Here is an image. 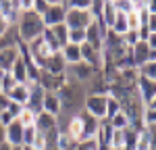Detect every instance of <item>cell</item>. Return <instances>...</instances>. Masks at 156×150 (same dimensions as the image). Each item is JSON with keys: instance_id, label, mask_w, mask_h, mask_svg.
I'll return each instance as SVG.
<instances>
[{"instance_id": "6da1fadb", "label": "cell", "mask_w": 156, "mask_h": 150, "mask_svg": "<svg viewBox=\"0 0 156 150\" xmlns=\"http://www.w3.org/2000/svg\"><path fill=\"white\" fill-rule=\"evenodd\" d=\"M15 29H17V36H19V42L21 44H29L44 34V21L42 17L36 15L34 11H27V12H21L17 23H15Z\"/></svg>"}, {"instance_id": "7a4b0ae2", "label": "cell", "mask_w": 156, "mask_h": 150, "mask_svg": "<svg viewBox=\"0 0 156 150\" xmlns=\"http://www.w3.org/2000/svg\"><path fill=\"white\" fill-rule=\"evenodd\" d=\"M56 96L60 100V112L73 111V109H81L83 106V100H85L83 90L77 86V84H69V81H65V86L56 92Z\"/></svg>"}, {"instance_id": "3957f363", "label": "cell", "mask_w": 156, "mask_h": 150, "mask_svg": "<svg viewBox=\"0 0 156 150\" xmlns=\"http://www.w3.org/2000/svg\"><path fill=\"white\" fill-rule=\"evenodd\" d=\"M106 94H87L83 100V111L94 117L98 121H102L106 117Z\"/></svg>"}, {"instance_id": "277c9868", "label": "cell", "mask_w": 156, "mask_h": 150, "mask_svg": "<svg viewBox=\"0 0 156 150\" xmlns=\"http://www.w3.org/2000/svg\"><path fill=\"white\" fill-rule=\"evenodd\" d=\"M92 15L90 11H77V9H69L65 12V25L67 29H87L92 25Z\"/></svg>"}, {"instance_id": "5b68a950", "label": "cell", "mask_w": 156, "mask_h": 150, "mask_svg": "<svg viewBox=\"0 0 156 150\" xmlns=\"http://www.w3.org/2000/svg\"><path fill=\"white\" fill-rule=\"evenodd\" d=\"M65 6H62V0H50L48 11L42 15V21H44V27H54V25L65 23Z\"/></svg>"}, {"instance_id": "8992f818", "label": "cell", "mask_w": 156, "mask_h": 150, "mask_svg": "<svg viewBox=\"0 0 156 150\" xmlns=\"http://www.w3.org/2000/svg\"><path fill=\"white\" fill-rule=\"evenodd\" d=\"M44 94L46 90L37 84H31L29 86V96H27V102H25V109L31 111L34 115H40L42 112V102H44Z\"/></svg>"}, {"instance_id": "52a82bcc", "label": "cell", "mask_w": 156, "mask_h": 150, "mask_svg": "<svg viewBox=\"0 0 156 150\" xmlns=\"http://www.w3.org/2000/svg\"><path fill=\"white\" fill-rule=\"evenodd\" d=\"M131 59H133V67H142L144 62L154 61V48H150L146 42H137L131 48Z\"/></svg>"}, {"instance_id": "ba28073f", "label": "cell", "mask_w": 156, "mask_h": 150, "mask_svg": "<svg viewBox=\"0 0 156 150\" xmlns=\"http://www.w3.org/2000/svg\"><path fill=\"white\" fill-rule=\"evenodd\" d=\"M0 15L12 27V25L17 23L19 15H21V11H19V0H0Z\"/></svg>"}, {"instance_id": "9c48e42d", "label": "cell", "mask_w": 156, "mask_h": 150, "mask_svg": "<svg viewBox=\"0 0 156 150\" xmlns=\"http://www.w3.org/2000/svg\"><path fill=\"white\" fill-rule=\"evenodd\" d=\"M4 142L11 146H23V125L17 119L4 127Z\"/></svg>"}, {"instance_id": "30bf717a", "label": "cell", "mask_w": 156, "mask_h": 150, "mask_svg": "<svg viewBox=\"0 0 156 150\" xmlns=\"http://www.w3.org/2000/svg\"><path fill=\"white\" fill-rule=\"evenodd\" d=\"M34 127H36L40 134H50V131L58 129V119L42 111L40 115H36V123H34Z\"/></svg>"}, {"instance_id": "8fae6325", "label": "cell", "mask_w": 156, "mask_h": 150, "mask_svg": "<svg viewBox=\"0 0 156 150\" xmlns=\"http://www.w3.org/2000/svg\"><path fill=\"white\" fill-rule=\"evenodd\" d=\"M42 111L58 119V115H60V100H58V96H56V92H46V94H44Z\"/></svg>"}, {"instance_id": "7c38bea8", "label": "cell", "mask_w": 156, "mask_h": 150, "mask_svg": "<svg viewBox=\"0 0 156 150\" xmlns=\"http://www.w3.org/2000/svg\"><path fill=\"white\" fill-rule=\"evenodd\" d=\"M69 69H71L73 77H75L77 81H90V79H94V75H96V69H94V67H90V65H85V62L71 65Z\"/></svg>"}, {"instance_id": "4fadbf2b", "label": "cell", "mask_w": 156, "mask_h": 150, "mask_svg": "<svg viewBox=\"0 0 156 150\" xmlns=\"http://www.w3.org/2000/svg\"><path fill=\"white\" fill-rule=\"evenodd\" d=\"M65 69H67V65H65V61H62L60 52H54L48 61H46V65H44V69H42V71L52 73V75H65Z\"/></svg>"}, {"instance_id": "5bb4252c", "label": "cell", "mask_w": 156, "mask_h": 150, "mask_svg": "<svg viewBox=\"0 0 156 150\" xmlns=\"http://www.w3.org/2000/svg\"><path fill=\"white\" fill-rule=\"evenodd\" d=\"M60 56H62V61H65L67 67L77 65V62H81V48L79 46H73V44H67L65 48L60 50Z\"/></svg>"}, {"instance_id": "9a60e30c", "label": "cell", "mask_w": 156, "mask_h": 150, "mask_svg": "<svg viewBox=\"0 0 156 150\" xmlns=\"http://www.w3.org/2000/svg\"><path fill=\"white\" fill-rule=\"evenodd\" d=\"M19 59V48H6L0 50V71H11L15 61Z\"/></svg>"}, {"instance_id": "2e32d148", "label": "cell", "mask_w": 156, "mask_h": 150, "mask_svg": "<svg viewBox=\"0 0 156 150\" xmlns=\"http://www.w3.org/2000/svg\"><path fill=\"white\" fill-rule=\"evenodd\" d=\"M27 96H29V86H27V84H17V86L9 92V100H11V102H17V104H21V106H25Z\"/></svg>"}, {"instance_id": "e0dca14e", "label": "cell", "mask_w": 156, "mask_h": 150, "mask_svg": "<svg viewBox=\"0 0 156 150\" xmlns=\"http://www.w3.org/2000/svg\"><path fill=\"white\" fill-rule=\"evenodd\" d=\"M115 17H117V9L112 6V0H104L102 2V15H100V19H102V23L106 25V29L112 27Z\"/></svg>"}, {"instance_id": "ac0fdd59", "label": "cell", "mask_w": 156, "mask_h": 150, "mask_svg": "<svg viewBox=\"0 0 156 150\" xmlns=\"http://www.w3.org/2000/svg\"><path fill=\"white\" fill-rule=\"evenodd\" d=\"M9 73L15 77V81H17V84H27V65L23 62L21 56L15 61V65H12V69L9 71ZM27 86H29V84H27Z\"/></svg>"}, {"instance_id": "d6986e66", "label": "cell", "mask_w": 156, "mask_h": 150, "mask_svg": "<svg viewBox=\"0 0 156 150\" xmlns=\"http://www.w3.org/2000/svg\"><path fill=\"white\" fill-rule=\"evenodd\" d=\"M50 31H52V36H54V40L58 42L60 50L65 48L69 42H67V38H69V29H67V25L60 23V25H54V27H50Z\"/></svg>"}, {"instance_id": "ffe728a7", "label": "cell", "mask_w": 156, "mask_h": 150, "mask_svg": "<svg viewBox=\"0 0 156 150\" xmlns=\"http://www.w3.org/2000/svg\"><path fill=\"white\" fill-rule=\"evenodd\" d=\"M137 77L154 81V79H156V62L154 61H148V62H144L142 67H137Z\"/></svg>"}, {"instance_id": "44dd1931", "label": "cell", "mask_w": 156, "mask_h": 150, "mask_svg": "<svg viewBox=\"0 0 156 150\" xmlns=\"http://www.w3.org/2000/svg\"><path fill=\"white\" fill-rule=\"evenodd\" d=\"M67 42L73 44V46H81V44H85V29H69Z\"/></svg>"}, {"instance_id": "7402d4cb", "label": "cell", "mask_w": 156, "mask_h": 150, "mask_svg": "<svg viewBox=\"0 0 156 150\" xmlns=\"http://www.w3.org/2000/svg\"><path fill=\"white\" fill-rule=\"evenodd\" d=\"M42 40H44V44L48 46V50L54 54V52H60V46H58V42L54 40V36H52V31H50L48 27L44 29V34H42Z\"/></svg>"}, {"instance_id": "603a6c76", "label": "cell", "mask_w": 156, "mask_h": 150, "mask_svg": "<svg viewBox=\"0 0 156 150\" xmlns=\"http://www.w3.org/2000/svg\"><path fill=\"white\" fill-rule=\"evenodd\" d=\"M117 112H121L119 100L112 98V96H108V98H106V117H104V119H106V121H110V119H112Z\"/></svg>"}, {"instance_id": "cb8c5ba5", "label": "cell", "mask_w": 156, "mask_h": 150, "mask_svg": "<svg viewBox=\"0 0 156 150\" xmlns=\"http://www.w3.org/2000/svg\"><path fill=\"white\" fill-rule=\"evenodd\" d=\"M108 123H110V127H112V129H127V127H129V119H127L123 112H117V115H115Z\"/></svg>"}, {"instance_id": "d4e9b609", "label": "cell", "mask_w": 156, "mask_h": 150, "mask_svg": "<svg viewBox=\"0 0 156 150\" xmlns=\"http://www.w3.org/2000/svg\"><path fill=\"white\" fill-rule=\"evenodd\" d=\"M15 86H17V81H15V77H12V75L9 73V71H6V73L2 75V84H0V92L9 96V92H11V90H12Z\"/></svg>"}, {"instance_id": "484cf974", "label": "cell", "mask_w": 156, "mask_h": 150, "mask_svg": "<svg viewBox=\"0 0 156 150\" xmlns=\"http://www.w3.org/2000/svg\"><path fill=\"white\" fill-rule=\"evenodd\" d=\"M17 121H19V123L23 125V127H31V125L36 123V115H34L31 111H27V109L23 106V111H21V115L17 117Z\"/></svg>"}, {"instance_id": "4316f807", "label": "cell", "mask_w": 156, "mask_h": 150, "mask_svg": "<svg viewBox=\"0 0 156 150\" xmlns=\"http://www.w3.org/2000/svg\"><path fill=\"white\" fill-rule=\"evenodd\" d=\"M112 6L117 12H129L133 11V0H112Z\"/></svg>"}, {"instance_id": "83f0119b", "label": "cell", "mask_w": 156, "mask_h": 150, "mask_svg": "<svg viewBox=\"0 0 156 150\" xmlns=\"http://www.w3.org/2000/svg\"><path fill=\"white\" fill-rule=\"evenodd\" d=\"M48 6H50V0H34V6H31V11L36 12V15H44V12L48 11Z\"/></svg>"}, {"instance_id": "f1b7e54d", "label": "cell", "mask_w": 156, "mask_h": 150, "mask_svg": "<svg viewBox=\"0 0 156 150\" xmlns=\"http://www.w3.org/2000/svg\"><path fill=\"white\" fill-rule=\"evenodd\" d=\"M34 138H36V127L34 125L31 127H23V146H31Z\"/></svg>"}, {"instance_id": "f546056e", "label": "cell", "mask_w": 156, "mask_h": 150, "mask_svg": "<svg viewBox=\"0 0 156 150\" xmlns=\"http://www.w3.org/2000/svg\"><path fill=\"white\" fill-rule=\"evenodd\" d=\"M73 150H98V144L96 140H85V142H77Z\"/></svg>"}, {"instance_id": "4dcf8cb0", "label": "cell", "mask_w": 156, "mask_h": 150, "mask_svg": "<svg viewBox=\"0 0 156 150\" xmlns=\"http://www.w3.org/2000/svg\"><path fill=\"white\" fill-rule=\"evenodd\" d=\"M6 111L11 112V117H12V119H17V117L21 115V111H23V106H21V104H17V102H9Z\"/></svg>"}, {"instance_id": "1f68e13d", "label": "cell", "mask_w": 156, "mask_h": 150, "mask_svg": "<svg viewBox=\"0 0 156 150\" xmlns=\"http://www.w3.org/2000/svg\"><path fill=\"white\" fill-rule=\"evenodd\" d=\"M12 121H15V119L11 117V112H9V111H2V112H0V125H2V127L11 125Z\"/></svg>"}, {"instance_id": "d6a6232c", "label": "cell", "mask_w": 156, "mask_h": 150, "mask_svg": "<svg viewBox=\"0 0 156 150\" xmlns=\"http://www.w3.org/2000/svg\"><path fill=\"white\" fill-rule=\"evenodd\" d=\"M9 102H11V100H9V96L0 92V112H2V111H6V106H9Z\"/></svg>"}, {"instance_id": "836d02e7", "label": "cell", "mask_w": 156, "mask_h": 150, "mask_svg": "<svg viewBox=\"0 0 156 150\" xmlns=\"http://www.w3.org/2000/svg\"><path fill=\"white\" fill-rule=\"evenodd\" d=\"M9 27H11V25L6 23V21H4V17L0 15V38H2L4 34H6V29H9Z\"/></svg>"}, {"instance_id": "e575fe53", "label": "cell", "mask_w": 156, "mask_h": 150, "mask_svg": "<svg viewBox=\"0 0 156 150\" xmlns=\"http://www.w3.org/2000/svg\"><path fill=\"white\" fill-rule=\"evenodd\" d=\"M0 150H12V146L6 144V142H0Z\"/></svg>"}, {"instance_id": "d590c367", "label": "cell", "mask_w": 156, "mask_h": 150, "mask_svg": "<svg viewBox=\"0 0 156 150\" xmlns=\"http://www.w3.org/2000/svg\"><path fill=\"white\" fill-rule=\"evenodd\" d=\"M0 142H4V127L0 125Z\"/></svg>"}, {"instance_id": "8d00e7d4", "label": "cell", "mask_w": 156, "mask_h": 150, "mask_svg": "<svg viewBox=\"0 0 156 150\" xmlns=\"http://www.w3.org/2000/svg\"><path fill=\"white\" fill-rule=\"evenodd\" d=\"M12 150H23V146H12Z\"/></svg>"}, {"instance_id": "74e56055", "label": "cell", "mask_w": 156, "mask_h": 150, "mask_svg": "<svg viewBox=\"0 0 156 150\" xmlns=\"http://www.w3.org/2000/svg\"><path fill=\"white\" fill-rule=\"evenodd\" d=\"M46 150H58V148H56V146H48Z\"/></svg>"}, {"instance_id": "f35d334b", "label": "cell", "mask_w": 156, "mask_h": 150, "mask_svg": "<svg viewBox=\"0 0 156 150\" xmlns=\"http://www.w3.org/2000/svg\"><path fill=\"white\" fill-rule=\"evenodd\" d=\"M23 150H34V148H31V146H23Z\"/></svg>"}]
</instances>
